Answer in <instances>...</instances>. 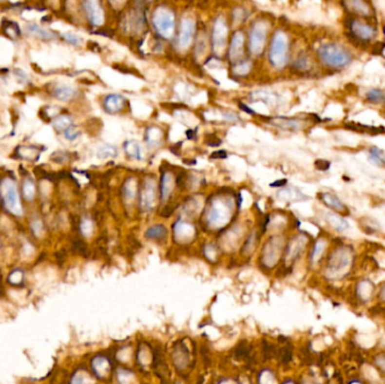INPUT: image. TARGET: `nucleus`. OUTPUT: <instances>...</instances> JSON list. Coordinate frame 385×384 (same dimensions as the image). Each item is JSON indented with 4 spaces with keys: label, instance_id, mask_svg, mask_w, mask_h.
Wrapping results in <instances>:
<instances>
[{
    "label": "nucleus",
    "instance_id": "7ed1b4c3",
    "mask_svg": "<svg viewBox=\"0 0 385 384\" xmlns=\"http://www.w3.org/2000/svg\"><path fill=\"white\" fill-rule=\"evenodd\" d=\"M288 51H289V41L286 35L283 32H277L275 34L273 42H271L270 49V61L273 66L282 68L286 64L288 61Z\"/></svg>",
    "mask_w": 385,
    "mask_h": 384
},
{
    "label": "nucleus",
    "instance_id": "f257e3e1",
    "mask_svg": "<svg viewBox=\"0 0 385 384\" xmlns=\"http://www.w3.org/2000/svg\"><path fill=\"white\" fill-rule=\"evenodd\" d=\"M317 54L322 66L331 70H344L353 62V54L339 43H323L319 46Z\"/></svg>",
    "mask_w": 385,
    "mask_h": 384
},
{
    "label": "nucleus",
    "instance_id": "4c0bfd02",
    "mask_svg": "<svg viewBox=\"0 0 385 384\" xmlns=\"http://www.w3.org/2000/svg\"><path fill=\"white\" fill-rule=\"evenodd\" d=\"M210 136H211V140L205 141V143L208 144L209 147H217L222 143V141H221L220 139H217L215 135H210Z\"/></svg>",
    "mask_w": 385,
    "mask_h": 384
},
{
    "label": "nucleus",
    "instance_id": "a18cd8bd",
    "mask_svg": "<svg viewBox=\"0 0 385 384\" xmlns=\"http://www.w3.org/2000/svg\"><path fill=\"white\" fill-rule=\"evenodd\" d=\"M354 382H358V383H361L362 381H361V380H350V381H349V383H354Z\"/></svg>",
    "mask_w": 385,
    "mask_h": 384
},
{
    "label": "nucleus",
    "instance_id": "393cba45",
    "mask_svg": "<svg viewBox=\"0 0 385 384\" xmlns=\"http://www.w3.org/2000/svg\"><path fill=\"white\" fill-rule=\"evenodd\" d=\"M125 147V150H131V152H129V155L131 157H135L136 159H140L141 155H140V147L139 144L136 142H134V141H128V142H125L124 144Z\"/></svg>",
    "mask_w": 385,
    "mask_h": 384
},
{
    "label": "nucleus",
    "instance_id": "f3484780",
    "mask_svg": "<svg viewBox=\"0 0 385 384\" xmlns=\"http://www.w3.org/2000/svg\"><path fill=\"white\" fill-rule=\"evenodd\" d=\"M369 161L372 162V164L379 166V167H382V166H385V154L382 149H380V148L377 147H372L369 148Z\"/></svg>",
    "mask_w": 385,
    "mask_h": 384
},
{
    "label": "nucleus",
    "instance_id": "cd10ccee",
    "mask_svg": "<svg viewBox=\"0 0 385 384\" xmlns=\"http://www.w3.org/2000/svg\"><path fill=\"white\" fill-rule=\"evenodd\" d=\"M263 350H264V360H270L274 355V346L267 343L266 340H263Z\"/></svg>",
    "mask_w": 385,
    "mask_h": 384
},
{
    "label": "nucleus",
    "instance_id": "dca6fc26",
    "mask_svg": "<svg viewBox=\"0 0 385 384\" xmlns=\"http://www.w3.org/2000/svg\"><path fill=\"white\" fill-rule=\"evenodd\" d=\"M328 222L333 229L338 231V232H343V231L347 230L348 228H349V224H348L347 221L345 220L343 216L338 214H331V213H330L328 215Z\"/></svg>",
    "mask_w": 385,
    "mask_h": 384
},
{
    "label": "nucleus",
    "instance_id": "4468645a",
    "mask_svg": "<svg viewBox=\"0 0 385 384\" xmlns=\"http://www.w3.org/2000/svg\"><path fill=\"white\" fill-rule=\"evenodd\" d=\"M260 27H255V30L251 33V38H250V48H251L252 52L258 53L263 50V44L265 41L264 32L259 30Z\"/></svg>",
    "mask_w": 385,
    "mask_h": 384
},
{
    "label": "nucleus",
    "instance_id": "f03ea898",
    "mask_svg": "<svg viewBox=\"0 0 385 384\" xmlns=\"http://www.w3.org/2000/svg\"><path fill=\"white\" fill-rule=\"evenodd\" d=\"M0 194L3 202V205L10 213L15 215H21L23 208H21L19 195L16 187V184L13 179L5 178L0 184Z\"/></svg>",
    "mask_w": 385,
    "mask_h": 384
},
{
    "label": "nucleus",
    "instance_id": "20e7f679",
    "mask_svg": "<svg viewBox=\"0 0 385 384\" xmlns=\"http://www.w3.org/2000/svg\"><path fill=\"white\" fill-rule=\"evenodd\" d=\"M348 30H349L350 35L355 39L364 43L372 42L376 38L377 34L376 28L372 24H369L368 21H365L364 19H361L359 17L351 18L349 20V28Z\"/></svg>",
    "mask_w": 385,
    "mask_h": 384
},
{
    "label": "nucleus",
    "instance_id": "aec40b11",
    "mask_svg": "<svg viewBox=\"0 0 385 384\" xmlns=\"http://www.w3.org/2000/svg\"><path fill=\"white\" fill-rule=\"evenodd\" d=\"M52 124L54 129L59 130V131H64L69 126L72 125V118L69 115H60L53 119Z\"/></svg>",
    "mask_w": 385,
    "mask_h": 384
},
{
    "label": "nucleus",
    "instance_id": "412c9836",
    "mask_svg": "<svg viewBox=\"0 0 385 384\" xmlns=\"http://www.w3.org/2000/svg\"><path fill=\"white\" fill-rule=\"evenodd\" d=\"M167 235V229L163 226H154L149 228L145 232V237L152 239H163Z\"/></svg>",
    "mask_w": 385,
    "mask_h": 384
},
{
    "label": "nucleus",
    "instance_id": "b1692460",
    "mask_svg": "<svg viewBox=\"0 0 385 384\" xmlns=\"http://www.w3.org/2000/svg\"><path fill=\"white\" fill-rule=\"evenodd\" d=\"M251 95H255V98L253 99H263V101H265L266 104H274L276 101V96L274 94H270V93H267V92H255ZM253 100V101H255Z\"/></svg>",
    "mask_w": 385,
    "mask_h": 384
},
{
    "label": "nucleus",
    "instance_id": "bb28decb",
    "mask_svg": "<svg viewBox=\"0 0 385 384\" xmlns=\"http://www.w3.org/2000/svg\"><path fill=\"white\" fill-rule=\"evenodd\" d=\"M294 67H295L297 70L300 71H305L308 70V68H310V62H308V59L305 56L300 57L299 59L295 61V63H294Z\"/></svg>",
    "mask_w": 385,
    "mask_h": 384
},
{
    "label": "nucleus",
    "instance_id": "58836bf2",
    "mask_svg": "<svg viewBox=\"0 0 385 384\" xmlns=\"http://www.w3.org/2000/svg\"><path fill=\"white\" fill-rule=\"evenodd\" d=\"M286 184H288V180L286 179H278L274 183H270V187H284Z\"/></svg>",
    "mask_w": 385,
    "mask_h": 384
},
{
    "label": "nucleus",
    "instance_id": "c03bdc74",
    "mask_svg": "<svg viewBox=\"0 0 385 384\" xmlns=\"http://www.w3.org/2000/svg\"><path fill=\"white\" fill-rule=\"evenodd\" d=\"M185 164L187 165H195L196 164V160H191V161H187V160H183Z\"/></svg>",
    "mask_w": 385,
    "mask_h": 384
},
{
    "label": "nucleus",
    "instance_id": "a878e982",
    "mask_svg": "<svg viewBox=\"0 0 385 384\" xmlns=\"http://www.w3.org/2000/svg\"><path fill=\"white\" fill-rule=\"evenodd\" d=\"M116 149L112 146H104L101 147L99 150H98V157L99 158H107V157H115Z\"/></svg>",
    "mask_w": 385,
    "mask_h": 384
},
{
    "label": "nucleus",
    "instance_id": "c85d7f7f",
    "mask_svg": "<svg viewBox=\"0 0 385 384\" xmlns=\"http://www.w3.org/2000/svg\"><path fill=\"white\" fill-rule=\"evenodd\" d=\"M79 134H80V132H79L74 125L69 126L67 130H64L65 139H68V140H70V141H74V140L77 139V137L79 136Z\"/></svg>",
    "mask_w": 385,
    "mask_h": 384
},
{
    "label": "nucleus",
    "instance_id": "c756f323",
    "mask_svg": "<svg viewBox=\"0 0 385 384\" xmlns=\"http://www.w3.org/2000/svg\"><path fill=\"white\" fill-rule=\"evenodd\" d=\"M292 357H293V353H292V348H290V346L284 347V348H283V350H282V355H281L282 363L289 364V362L292 361Z\"/></svg>",
    "mask_w": 385,
    "mask_h": 384
},
{
    "label": "nucleus",
    "instance_id": "2f4dec72",
    "mask_svg": "<svg viewBox=\"0 0 385 384\" xmlns=\"http://www.w3.org/2000/svg\"><path fill=\"white\" fill-rule=\"evenodd\" d=\"M322 249H323V244H322V242H320V241L315 242L314 246H313V249H312L310 259L311 260L317 259V257L322 252Z\"/></svg>",
    "mask_w": 385,
    "mask_h": 384
},
{
    "label": "nucleus",
    "instance_id": "423d86ee",
    "mask_svg": "<svg viewBox=\"0 0 385 384\" xmlns=\"http://www.w3.org/2000/svg\"><path fill=\"white\" fill-rule=\"evenodd\" d=\"M173 14L168 12L167 9H163V12H160V9H158V12L154 13V21L155 27H157L155 30H158L160 35L166 36V38H169V36L173 32Z\"/></svg>",
    "mask_w": 385,
    "mask_h": 384
},
{
    "label": "nucleus",
    "instance_id": "f704fd0d",
    "mask_svg": "<svg viewBox=\"0 0 385 384\" xmlns=\"http://www.w3.org/2000/svg\"><path fill=\"white\" fill-rule=\"evenodd\" d=\"M32 229L35 235H39L43 231V226L41 220H34L32 223Z\"/></svg>",
    "mask_w": 385,
    "mask_h": 384
},
{
    "label": "nucleus",
    "instance_id": "ddd939ff",
    "mask_svg": "<svg viewBox=\"0 0 385 384\" xmlns=\"http://www.w3.org/2000/svg\"><path fill=\"white\" fill-rule=\"evenodd\" d=\"M271 124L278 128L289 130V131H297L302 128L301 123L297 119L294 118H288V117H273L270 119Z\"/></svg>",
    "mask_w": 385,
    "mask_h": 384
},
{
    "label": "nucleus",
    "instance_id": "7c9ffc66",
    "mask_svg": "<svg viewBox=\"0 0 385 384\" xmlns=\"http://www.w3.org/2000/svg\"><path fill=\"white\" fill-rule=\"evenodd\" d=\"M62 38L65 42L69 43L71 45H79L80 44V38H79L78 35H76L74 33H65L62 35Z\"/></svg>",
    "mask_w": 385,
    "mask_h": 384
},
{
    "label": "nucleus",
    "instance_id": "39448f33",
    "mask_svg": "<svg viewBox=\"0 0 385 384\" xmlns=\"http://www.w3.org/2000/svg\"><path fill=\"white\" fill-rule=\"evenodd\" d=\"M350 263V251L348 249L338 248L330 253L328 259V269L331 273H340L346 269Z\"/></svg>",
    "mask_w": 385,
    "mask_h": 384
},
{
    "label": "nucleus",
    "instance_id": "473e14b6",
    "mask_svg": "<svg viewBox=\"0 0 385 384\" xmlns=\"http://www.w3.org/2000/svg\"><path fill=\"white\" fill-rule=\"evenodd\" d=\"M314 166L315 168L320 170V172H327V170H329L330 166H331V162L323 160V159H318V160L314 162Z\"/></svg>",
    "mask_w": 385,
    "mask_h": 384
},
{
    "label": "nucleus",
    "instance_id": "e433bc0d",
    "mask_svg": "<svg viewBox=\"0 0 385 384\" xmlns=\"http://www.w3.org/2000/svg\"><path fill=\"white\" fill-rule=\"evenodd\" d=\"M227 157H228V154H227V151H224V150L214 151L213 154L210 155L211 159H225Z\"/></svg>",
    "mask_w": 385,
    "mask_h": 384
},
{
    "label": "nucleus",
    "instance_id": "0eeeda50",
    "mask_svg": "<svg viewBox=\"0 0 385 384\" xmlns=\"http://www.w3.org/2000/svg\"><path fill=\"white\" fill-rule=\"evenodd\" d=\"M344 5L354 15L365 18L372 15V8L366 0H344Z\"/></svg>",
    "mask_w": 385,
    "mask_h": 384
},
{
    "label": "nucleus",
    "instance_id": "5701e85b",
    "mask_svg": "<svg viewBox=\"0 0 385 384\" xmlns=\"http://www.w3.org/2000/svg\"><path fill=\"white\" fill-rule=\"evenodd\" d=\"M23 192H24V196L27 201H33L35 197V184L33 183V180L31 179H25L24 180V186H23Z\"/></svg>",
    "mask_w": 385,
    "mask_h": 384
},
{
    "label": "nucleus",
    "instance_id": "79ce46f5",
    "mask_svg": "<svg viewBox=\"0 0 385 384\" xmlns=\"http://www.w3.org/2000/svg\"><path fill=\"white\" fill-rule=\"evenodd\" d=\"M379 298L385 302V285L382 286V288H381V291L379 293Z\"/></svg>",
    "mask_w": 385,
    "mask_h": 384
},
{
    "label": "nucleus",
    "instance_id": "9d476101",
    "mask_svg": "<svg viewBox=\"0 0 385 384\" xmlns=\"http://www.w3.org/2000/svg\"><path fill=\"white\" fill-rule=\"evenodd\" d=\"M320 198L321 201L325 203V205L328 206L329 209H331L336 212H341V213L345 212V214H348L347 208L345 206L344 203L339 200V197H338L337 195L331 193H321Z\"/></svg>",
    "mask_w": 385,
    "mask_h": 384
},
{
    "label": "nucleus",
    "instance_id": "37998d69",
    "mask_svg": "<svg viewBox=\"0 0 385 384\" xmlns=\"http://www.w3.org/2000/svg\"><path fill=\"white\" fill-rule=\"evenodd\" d=\"M201 2H198V6L201 8H205V7L209 6V0H199Z\"/></svg>",
    "mask_w": 385,
    "mask_h": 384
},
{
    "label": "nucleus",
    "instance_id": "1a4fd4ad",
    "mask_svg": "<svg viewBox=\"0 0 385 384\" xmlns=\"http://www.w3.org/2000/svg\"><path fill=\"white\" fill-rule=\"evenodd\" d=\"M25 31L27 32L28 35L34 36V38L44 39V41H50V39L56 38L57 34L54 32L46 30V28L39 26V25L35 23H28L25 26Z\"/></svg>",
    "mask_w": 385,
    "mask_h": 384
},
{
    "label": "nucleus",
    "instance_id": "ea45409f",
    "mask_svg": "<svg viewBox=\"0 0 385 384\" xmlns=\"http://www.w3.org/2000/svg\"><path fill=\"white\" fill-rule=\"evenodd\" d=\"M239 107H240L243 112H246V113L251 114V115H255V114H256L255 112H253V111L251 110V108H249L248 106H247V105H245L243 103H239Z\"/></svg>",
    "mask_w": 385,
    "mask_h": 384
},
{
    "label": "nucleus",
    "instance_id": "a211bd4d",
    "mask_svg": "<svg viewBox=\"0 0 385 384\" xmlns=\"http://www.w3.org/2000/svg\"><path fill=\"white\" fill-rule=\"evenodd\" d=\"M373 289H374V286L369 281L359 282L358 288H357L358 298L361 299L363 302H365V301H367L370 298V294H372Z\"/></svg>",
    "mask_w": 385,
    "mask_h": 384
},
{
    "label": "nucleus",
    "instance_id": "2eb2a0df",
    "mask_svg": "<svg viewBox=\"0 0 385 384\" xmlns=\"http://www.w3.org/2000/svg\"><path fill=\"white\" fill-rule=\"evenodd\" d=\"M365 99L370 104H382L385 101V92L380 88H369L365 93Z\"/></svg>",
    "mask_w": 385,
    "mask_h": 384
},
{
    "label": "nucleus",
    "instance_id": "6ab92c4d",
    "mask_svg": "<svg viewBox=\"0 0 385 384\" xmlns=\"http://www.w3.org/2000/svg\"><path fill=\"white\" fill-rule=\"evenodd\" d=\"M191 34H192V23L190 20L185 19L183 20V25H181V33L179 36L180 45L184 46L190 43Z\"/></svg>",
    "mask_w": 385,
    "mask_h": 384
},
{
    "label": "nucleus",
    "instance_id": "6e6552de",
    "mask_svg": "<svg viewBox=\"0 0 385 384\" xmlns=\"http://www.w3.org/2000/svg\"><path fill=\"white\" fill-rule=\"evenodd\" d=\"M87 18L93 25H99L103 20V12L99 6L98 0H85L83 1Z\"/></svg>",
    "mask_w": 385,
    "mask_h": 384
},
{
    "label": "nucleus",
    "instance_id": "a19ab883",
    "mask_svg": "<svg viewBox=\"0 0 385 384\" xmlns=\"http://www.w3.org/2000/svg\"><path fill=\"white\" fill-rule=\"evenodd\" d=\"M186 135H187V139H190V140L195 139V137H196V130H187Z\"/></svg>",
    "mask_w": 385,
    "mask_h": 384
},
{
    "label": "nucleus",
    "instance_id": "4be33fe9",
    "mask_svg": "<svg viewBox=\"0 0 385 384\" xmlns=\"http://www.w3.org/2000/svg\"><path fill=\"white\" fill-rule=\"evenodd\" d=\"M250 350H251V348H249V347H248V343H247V342H241L237 346V348H235V350H234V356L239 361L243 360V358H248L249 354H250Z\"/></svg>",
    "mask_w": 385,
    "mask_h": 384
},
{
    "label": "nucleus",
    "instance_id": "9b49d317",
    "mask_svg": "<svg viewBox=\"0 0 385 384\" xmlns=\"http://www.w3.org/2000/svg\"><path fill=\"white\" fill-rule=\"evenodd\" d=\"M52 95L61 101H70L77 95V90L69 85H57L53 87Z\"/></svg>",
    "mask_w": 385,
    "mask_h": 384
},
{
    "label": "nucleus",
    "instance_id": "72a5a7b5",
    "mask_svg": "<svg viewBox=\"0 0 385 384\" xmlns=\"http://www.w3.org/2000/svg\"><path fill=\"white\" fill-rule=\"evenodd\" d=\"M8 280H9L10 283H13V284L20 283L21 280H23V273H21L20 270H14L13 273L9 275Z\"/></svg>",
    "mask_w": 385,
    "mask_h": 384
},
{
    "label": "nucleus",
    "instance_id": "c9c22d12",
    "mask_svg": "<svg viewBox=\"0 0 385 384\" xmlns=\"http://www.w3.org/2000/svg\"><path fill=\"white\" fill-rule=\"evenodd\" d=\"M15 76H16V78L18 79V80L21 81V82H26L28 80L27 74L25 71L20 70V69H17V70H15Z\"/></svg>",
    "mask_w": 385,
    "mask_h": 384
},
{
    "label": "nucleus",
    "instance_id": "f8f14e48",
    "mask_svg": "<svg viewBox=\"0 0 385 384\" xmlns=\"http://www.w3.org/2000/svg\"><path fill=\"white\" fill-rule=\"evenodd\" d=\"M124 105L125 99L122 96L115 95V94H111L104 99V108L107 113H116V112L121 111Z\"/></svg>",
    "mask_w": 385,
    "mask_h": 384
}]
</instances>
